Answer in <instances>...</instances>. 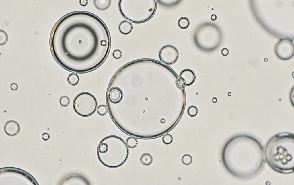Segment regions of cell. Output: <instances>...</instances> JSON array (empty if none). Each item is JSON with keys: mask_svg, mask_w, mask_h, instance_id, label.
Masks as SVG:
<instances>
[{"mask_svg": "<svg viewBox=\"0 0 294 185\" xmlns=\"http://www.w3.org/2000/svg\"><path fill=\"white\" fill-rule=\"evenodd\" d=\"M124 142L120 137L111 135L103 139L100 143L97 153L100 162L110 168L122 165L126 160L124 154Z\"/></svg>", "mask_w": 294, "mask_h": 185, "instance_id": "cell-2", "label": "cell"}, {"mask_svg": "<svg viewBox=\"0 0 294 185\" xmlns=\"http://www.w3.org/2000/svg\"><path fill=\"white\" fill-rule=\"evenodd\" d=\"M229 51L228 49L226 48H223L221 50L222 54L224 56H226L229 54Z\"/></svg>", "mask_w": 294, "mask_h": 185, "instance_id": "cell-23", "label": "cell"}, {"mask_svg": "<svg viewBox=\"0 0 294 185\" xmlns=\"http://www.w3.org/2000/svg\"><path fill=\"white\" fill-rule=\"evenodd\" d=\"M126 143L129 148H134L137 146L138 141L135 138L133 137H130L127 139Z\"/></svg>", "mask_w": 294, "mask_h": 185, "instance_id": "cell-16", "label": "cell"}, {"mask_svg": "<svg viewBox=\"0 0 294 185\" xmlns=\"http://www.w3.org/2000/svg\"><path fill=\"white\" fill-rule=\"evenodd\" d=\"M178 50L174 46L167 45L163 46L160 50L159 56L161 61L167 65L175 63L179 57Z\"/></svg>", "mask_w": 294, "mask_h": 185, "instance_id": "cell-6", "label": "cell"}, {"mask_svg": "<svg viewBox=\"0 0 294 185\" xmlns=\"http://www.w3.org/2000/svg\"><path fill=\"white\" fill-rule=\"evenodd\" d=\"M80 4L83 6H86L88 3V1L87 0H80Z\"/></svg>", "mask_w": 294, "mask_h": 185, "instance_id": "cell-26", "label": "cell"}, {"mask_svg": "<svg viewBox=\"0 0 294 185\" xmlns=\"http://www.w3.org/2000/svg\"><path fill=\"white\" fill-rule=\"evenodd\" d=\"M97 112L100 115L104 116L106 115L108 112V107L104 105H100L97 108Z\"/></svg>", "mask_w": 294, "mask_h": 185, "instance_id": "cell-17", "label": "cell"}, {"mask_svg": "<svg viewBox=\"0 0 294 185\" xmlns=\"http://www.w3.org/2000/svg\"><path fill=\"white\" fill-rule=\"evenodd\" d=\"M211 20L213 21H215L217 19V16L215 14H212L211 17Z\"/></svg>", "mask_w": 294, "mask_h": 185, "instance_id": "cell-27", "label": "cell"}, {"mask_svg": "<svg viewBox=\"0 0 294 185\" xmlns=\"http://www.w3.org/2000/svg\"><path fill=\"white\" fill-rule=\"evenodd\" d=\"M70 101L69 98L67 96L62 97L60 99V103L61 105L63 107H67L69 104Z\"/></svg>", "mask_w": 294, "mask_h": 185, "instance_id": "cell-19", "label": "cell"}, {"mask_svg": "<svg viewBox=\"0 0 294 185\" xmlns=\"http://www.w3.org/2000/svg\"><path fill=\"white\" fill-rule=\"evenodd\" d=\"M80 78L78 75L76 73H72L68 76V81L69 83L71 85L75 86L79 82Z\"/></svg>", "mask_w": 294, "mask_h": 185, "instance_id": "cell-12", "label": "cell"}, {"mask_svg": "<svg viewBox=\"0 0 294 185\" xmlns=\"http://www.w3.org/2000/svg\"><path fill=\"white\" fill-rule=\"evenodd\" d=\"M222 39V34L220 29L215 25L210 23L200 25L194 36L196 45L201 50L208 52L217 48Z\"/></svg>", "mask_w": 294, "mask_h": 185, "instance_id": "cell-3", "label": "cell"}, {"mask_svg": "<svg viewBox=\"0 0 294 185\" xmlns=\"http://www.w3.org/2000/svg\"><path fill=\"white\" fill-rule=\"evenodd\" d=\"M94 4L96 8L100 10H102V5H107L110 6L111 5V1L104 0V3L102 4V0H95Z\"/></svg>", "mask_w": 294, "mask_h": 185, "instance_id": "cell-14", "label": "cell"}, {"mask_svg": "<svg viewBox=\"0 0 294 185\" xmlns=\"http://www.w3.org/2000/svg\"><path fill=\"white\" fill-rule=\"evenodd\" d=\"M141 162L144 165L148 166L151 164L153 161V158L150 154L146 153L143 154L141 158Z\"/></svg>", "mask_w": 294, "mask_h": 185, "instance_id": "cell-11", "label": "cell"}, {"mask_svg": "<svg viewBox=\"0 0 294 185\" xmlns=\"http://www.w3.org/2000/svg\"><path fill=\"white\" fill-rule=\"evenodd\" d=\"M294 135L281 133L272 137L266 147L265 154L268 164L281 173L293 172Z\"/></svg>", "mask_w": 294, "mask_h": 185, "instance_id": "cell-1", "label": "cell"}, {"mask_svg": "<svg viewBox=\"0 0 294 185\" xmlns=\"http://www.w3.org/2000/svg\"><path fill=\"white\" fill-rule=\"evenodd\" d=\"M182 163L186 165H188L191 164L192 161V157L188 154L184 155L182 157Z\"/></svg>", "mask_w": 294, "mask_h": 185, "instance_id": "cell-18", "label": "cell"}, {"mask_svg": "<svg viewBox=\"0 0 294 185\" xmlns=\"http://www.w3.org/2000/svg\"><path fill=\"white\" fill-rule=\"evenodd\" d=\"M198 113L197 108L194 106H190L188 109V113L191 117H193L196 115Z\"/></svg>", "mask_w": 294, "mask_h": 185, "instance_id": "cell-20", "label": "cell"}, {"mask_svg": "<svg viewBox=\"0 0 294 185\" xmlns=\"http://www.w3.org/2000/svg\"><path fill=\"white\" fill-rule=\"evenodd\" d=\"M217 99L215 97H213L212 99V101L214 103H216L217 102Z\"/></svg>", "mask_w": 294, "mask_h": 185, "instance_id": "cell-28", "label": "cell"}, {"mask_svg": "<svg viewBox=\"0 0 294 185\" xmlns=\"http://www.w3.org/2000/svg\"><path fill=\"white\" fill-rule=\"evenodd\" d=\"M179 76L182 77L185 80L186 86H189L192 84L196 79L194 72L189 69H185L183 70L180 73Z\"/></svg>", "mask_w": 294, "mask_h": 185, "instance_id": "cell-9", "label": "cell"}, {"mask_svg": "<svg viewBox=\"0 0 294 185\" xmlns=\"http://www.w3.org/2000/svg\"><path fill=\"white\" fill-rule=\"evenodd\" d=\"M122 56V51L119 49L115 50L113 52V57L116 59L120 58Z\"/></svg>", "mask_w": 294, "mask_h": 185, "instance_id": "cell-22", "label": "cell"}, {"mask_svg": "<svg viewBox=\"0 0 294 185\" xmlns=\"http://www.w3.org/2000/svg\"><path fill=\"white\" fill-rule=\"evenodd\" d=\"M123 93L122 90L117 87H114L108 91V99L110 102L114 104L119 103L123 99Z\"/></svg>", "mask_w": 294, "mask_h": 185, "instance_id": "cell-7", "label": "cell"}, {"mask_svg": "<svg viewBox=\"0 0 294 185\" xmlns=\"http://www.w3.org/2000/svg\"><path fill=\"white\" fill-rule=\"evenodd\" d=\"M275 52L277 56L280 59L283 60L289 59L294 54L293 43L289 39L281 40L275 46Z\"/></svg>", "mask_w": 294, "mask_h": 185, "instance_id": "cell-5", "label": "cell"}, {"mask_svg": "<svg viewBox=\"0 0 294 185\" xmlns=\"http://www.w3.org/2000/svg\"><path fill=\"white\" fill-rule=\"evenodd\" d=\"M190 21L186 17H181L178 21L179 27L182 29L187 28L190 25Z\"/></svg>", "mask_w": 294, "mask_h": 185, "instance_id": "cell-13", "label": "cell"}, {"mask_svg": "<svg viewBox=\"0 0 294 185\" xmlns=\"http://www.w3.org/2000/svg\"><path fill=\"white\" fill-rule=\"evenodd\" d=\"M4 130L8 135L11 136H15L20 131V125L16 121L14 120H10L6 123Z\"/></svg>", "mask_w": 294, "mask_h": 185, "instance_id": "cell-8", "label": "cell"}, {"mask_svg": "<svg viewBox=\"0 0 294 185\" xmlns=\"http://www.w3.org/2000/svg\"><path fill=\"white\" fill-rule=\"evenodd\" d=\"M133 28L132 23L126 20L122 21L119 24V29L122 34L126 35L130 33Z\"/></svg>", "mask_w": 294, "mask_h": 185, "instance_id": "cell-10", "label": "cell"}, {"mask_svg": "<svg viewBox=\"0 0 294 185\" xmlns=\"http://www.w3.org/2000/svg\"><path fill=\"white\" fill-rule=\"evenodd\" d=\"M11 88L12 90L13 91H15L18 89V86L16 83H13L11 84Z\"/></svg>", "mask_w": 294, "mask_h": 185, "instance_id": "cell-25", "label": "cell"}, {"mask_svg": "<svg viewBox=\"0 0 294 185\" xmlns=\"http://www.w3.org/2000/svg\"><path fill=\"white\" fill-rule=\"evenodd\" d=\"M160 121L162 123H164L166 121L165 119L162 118L161 120Z\"/></svg>", "mask_w": 294, "mask_h": 185, "instance_id": "cell-29", "label": "cell"}, {"mask_svg": "<svg viewBox=\"0 0 294 185\" xmlns=\"http://www.w3.org/2000/svg\"><path fill=\"white\" fill-rule=\"evenodd\" d=\"M162 141L165 144H169L172 142L173 141V138L170 134H166L163 136Z\"/></svg>", "mask_w": 294, "mask_h": 185, "instance_id": "cell-21", "label": "cell"}, {"mask_svg": "<svg viewBox=\"0 0 294 185\" xmlns=\"http://www.w3.org/2000/svg\"><path fill=\"white\" fill-rule=\"evenodd\" d=\"M42 137L44 140L47 141L50 139V135L48 133L45 132L43 133L42 136Z\"/></svg>", "mask_w": 294, "mask_h": 185, "instance_id": "cell-24", "label": "cell"}, {"mask_svg": "<svg viewBox=\"0 0 294 185\" xmlns=\"http://www.w3.org/2000/svg\"><path fill=\"white\" fill-rule=\"evenodd\" d=\"M98 102L96 97L91 94L83 92L75 98L73 102L74 110L79 115L84 117L90 116L96 111Z\"/></svg>", "mask_w": 294, "mask_h": 185, "instance_id": "cell-4", "label": "cell"}, {"mask_svg": "<svg viewBox=\"0 0 294 185\" xmlns=\"http://www.w3.org/2000/svg\"><path fill=\"white\" fill-rule=\"evenodd\" d=\"M176 84L177 86L181 89H184L186 86L185 80L183 78L180 76L176 79Z\"/></svg>", "mask_w": 294, "mask_h": 185, "instance_id": "cell-15", "label": "cell"}]
</instances>
